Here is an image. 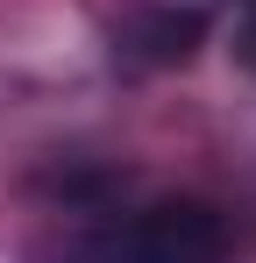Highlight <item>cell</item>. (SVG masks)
Here are the masks:
<instances>
[{
	"label": "cell",
	"mask_w": 256,
	"mask_h": 263,
	"mask_svg": "<svg viewBox=\"0 0 256 263\" xmlns=\"http://www.w3.org/2000/svg\"><path fill=\"white\" fill-rule=\"evenodd\" d=\"M114 43H121L128 64H185L192 50L207 43V7H142V14H128L121 29H114Z\"/></svg>",
	"instance_id": "cell-2"
},
{
	"label": "cell",
	"mask_w": 256,
	"mask_h": 263,
	"mask_svg": "<svg viewBox=\"0 0 256 263\" xmlns=\"http://www.w3.org/2000/svg\"><path fill=\"white\" fill-rule=\"evenodd\" d=\"M228 228L207 199H157L114 235V263H221Z\"/></svg>",
	"instance_id": "cell-1"
}]
</instances>
